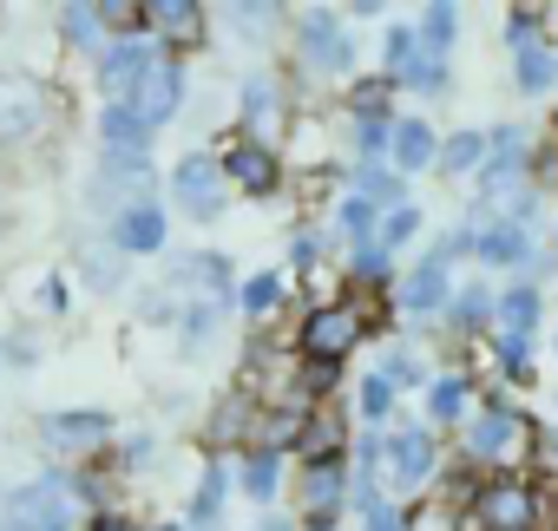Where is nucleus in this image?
Returning <instances> with one entry per match:
<instances>
[{
	"instance_id": "f257e3e1",
	"label": "nucleus",
	"mask_w": 558,
	"mask_h": 531,
	"mask_svg": "<svg viewBox=\"0 0 558 531\" xmlns=\"http://www.w3.org/2000/svg\"><path fill=\"white\" fill-rule=\"evenodd\" d=\"M73 511H80V492L60 472H47V479H27L8 498V531H66Z\"/></svg>"
},
{
	"instance_id": "f03ea898",
	"label": "nucleus",
	"mask_w": 558,
	"mask_h": 531,
	"mask_svg": "<svg viewBox=\"0 0 558 531\" xmlns=\"http://www.w3.org/2000/svg\"><path fill=\"white\" fill-rule=\"evenodd\" d=\"M355 342H362V309H355V302L316 309V316L303 322V355H310V361H323V368H336Z\"/></svg>"
},
{
	"instance_id": "7ed1b4c3",
	"label": "nucleus",
	"mask_w": 558,
	"mask_h": 531,
	"mask_svg": "<svg viewBox=\"0 0 558 531\" xmlns=\"http://www.w3.org/2000/svg\"><path fill=\"white\" fill-rule=\"evenodd\" d=\"M473 505H480V524L486 531H532L538 524V492L525 479H493Z\"/></svg>"
},
{
	"instance_id": "20e7f679",
	"label": "nucleus",
	"mask_w": 558,
	"mask_h": 531,
	"mask_svg": "<svg viewBox=\"0 0 558 531\" xmlns=\"http://www.w3.org/2000/svg\"><path fill=\"white\" fill-rule=\"evenodd\" d=\"M171 190H178V210H184V217L210 223V217L223 210V164H217V158H184V164L171 171Z\"/></svg>"
},
{
	"instance_id": "39448f33",
	"label": "nucleus",
	"mask_w": 558,
	"mask_h": 531,
	"mask_svg": "<svg viewBox=\"0 0 558 531\" xmlns=\"http://www.w3.org/2000/svg\"><path fill=\"white\" fill-rule=\"evenodd\" d=\"M178 99H184V73H178V66H165V60H151V73L138 79V92L125 99V112L151 132V125H165V119L178 112Z\"/></svg>"
},
{
	"instance_id": "423d86ee",
	"label": "nucleus",
	"mask_w": 558,
	"mask_h": 531,
	"mask_svg": "<svg viewBox=\"0 0 558 531\" xmlns=\"http://www.w3.org/2000/svg\"><path fill=\"white\" fill-rule=\"evenodd\" d=\"M40 440L53 453H99L112 440V420L106 413H47L40 420Z\"/></svg>"
},
{
	"instance_id": "0eeeda50",
	"label": "nucleus",
	"mask_w": 558,
	"mask_h": 531,
	"mask_svg": "<svg viewBox=\"0 0 558 531\" xmlns=\"http://www.w3.org/2000/svg\"><path fill=\"white\" fill-rule=\"evenodd\" d=\"M525 440V427H519V413H506L499 400H486V413L473 420V433H466V446L473 453H486V459H512V446Z\"/></svg>"
},
{
	"instance_id": "6e6552de",
	"label": "nucleus",
	"mask_w": 558,
	"mask_h": 531,
	"mask_svg": "<svg viewBox=\"0 0 558 531\" xmlns=\"http://www.w3.org/2000/svg\"><path fill=\"white\" fill-rule=\"evenodd\" d=\"M40 132V92L27 79H0V138H34Z\"/></svg>"
},
{
	"instance_id": "1a4fd4ad",
	"label": "nucleus",
	"mask_w": 558,
	"mask_h": 531,
	"mask_svg": "<svg viewBox=\"0 0 558 531\" xmlns=\"http://www.w3.org/2000/svg\"><path fill=\"white\" fill-rule=\"evenodd\" d=\"M145 73H151V53H145L138 40H125V47H112V53H106V73H99V79H106L112 106H125V99L138 92V79H145Z\"/></svg>"
},
{
	"instance_id": "9d476101",
	"label": "nucleus",
	"mask_w": 558,
	"mask_h": 531,
	"mask_svg": "<svg viewBox=\"0 0 558 531\" xmlns=\"http://www.w3.org/2000/svg\"><path fill=\"white\" fill-rule=\"evenodd\" d=\"M381 466H388V479H395V485H421V479L434 472V446H427V433H395Z\"/></svg>"
},
{
	"instance_id": "9b49d317",
	"label": "nucleus",
	"mask_w": 558,
	"mask_h": 531,
	"mask_svg": "<svg viewBox=\"0 0 558 531\" xmlns=\"http://www.w3.org/2000/svg\"><path fill=\"white\" fill-rule=\"evenodd\" d=\"M447 256H453V249H434L421 270L401 283V302H408V309H440V302H447Z\"/></svg>"
},
{
	"instance_id": "f8f14e48",
	"label": "nucleus",
	"mask_w": 558,
	"mask_h": 531,
	"mask_svg": "<svg viewBox=\"0 0 558 531\" xmlns=\"http://www.w3.org/2000/svg\"><path fill=\"white\" fill-rule=\"evenodd\" d=\"M223 184H243V190H276V158L263 145H236L223 158Z\"/></svg>"
},
{
	"instance_id": "ddd939ff",
	"label": "nucleus",
	"mask_w": 558,
	"mask_h": 531,
	"mask_svg": "<svg viewBox=\"0 0 558 531\" xmlns=\"http://www.w3.org/2000/svg\"><path fill=\"white\" fill-rule=\"evenodd\" d=\"M112 236H119V249L151 256V249L165 243V217H158L151 203H138V210H125V217H119V230H112Z\"/></svg>"
},
{
	"instance_id": "4468645a",
	"label": "nucleus",
	"mask_w": 558,
	"mask_h": 531,
	"mask_svg": "<svg viewBox=\"0 0 558 531\" xmlns=\"http://www.w3.org/2000/svg\"><path fill=\"white\" fill-rule=\"evenodd\" d=\"M388 151H395L401 171H421V164H434V132H427L421 119H401L395 138H388Z\"/></svg>"
},
{
	"instance_id": "2eb2a0df",
	"label": "nucleus",
	"mask_w": 558,
	"mask_h": 531,
	"mask_svg": "<svg viewBox=\"0 0 558 531\" xmlns=\"http://www.w3.org/2000/svg\"><path fill=\"white\" fill-rule=\"evenodd\" d=\"M493 322H499L506 342H525V329L538 322V296H532V289H506V296L493 302Z\"/></svg>"
},
{
	"instance_id": "dca6fc26",
	"label": "nucleus",
	"mask_w": 558,
	"mask_h": 531,
	"mask_svg": "<svg viewBox=\"0 0 558 531\" xmlns=\"http://www.w3.org/2000/svg\"><path fill=\"white\" fill-rule=\"evenodd\" d=\"M171 283L210 289V296L223 302V256H178V262H171Z\"/></svg>"
},
{
	"instance_id": "f3484780",
	"label": "nucleus",
	"mask_w": 558,
	"mask_h": 531,
	"mask_svg": "<svg viewBox=\"0 0 558 531\" xmlns=\"http://www.w3.org/2000/svg\"><path fill=\"white\" fill-rule=\"evenodd\" d=\"M310 60H323V66H336V73L349 66V34H342L336 21H323V14L310 21Z\"/></svg>"
},
{
	"instance_id": "a211bd4d",
	"label": "nucleus",
	"mask_w": 558,
	"mask_h": 531,
	"mask_svg": "<svg viewBox=\"0 0 558 531\" xmlns=\"http://www.w3.org/2000/svg\"><path fill=\"white\" fill-rule=\"evenodd\" d=\"M99 132H106L112 158H119V151H125V158H138V151H145V125H138L125 106H106V125H99Z\"/></svg>"
},
{
	"instance_id": "6ab92c4d",
	"label": "nucleus",
	"mask_w": 558,
	"mask_h": 531,
	"mask_svg": "<svg viewBox=\"0 0 558 531\" xmlns=\"http://www.w3.org/2000/svg\"><path fill=\"white\" fill-rule=\"evenodd\" d=\"M303 498H310V511H316V518H329V511H336V498H342V466H336V459L310 466V485H303Z\"/></svg>"
},
{
	"instance_id": "aec40b11",
	"label": "nucleus",
	"mask_w": 558,
	"mask_h": 531,
	"mask_svg": "<svg viewBox=\"0 0 558 531\" xmlns=\"http://www.w3.org/2000/svg\"><path fill=\"white\" fill-rule=\"evenodd\" d=\"M473 249H480V262H525V236H519V223H493Z\"/></svg>"
},
{
	"instance_id": "412c9836",
	"label": "nucleus",
	"mask_w": 558,
	"mask_h": 531,
	"mask_svg": "<svg viewBox=\"0 0 558 531\" xmlns=\"http://www.w3.org/2000/svg\"><path fill=\"white\" fill-rule=\"evenodd\" d=\"M421 47H427V60H440L447 47H453V8H427L421 14V34H414Z\"/></svg>"
},
{
	"instance_id": "4be33fe9",
	"label": "nucleus",
	"mask_w": 558,
	"mask_h": 531,
	"mask_svg": "<svg viewBox=\"0 0 558 531\" xmlns=\"http://www.w3.org/2000/svg\"><path fill=\"white\" fill-rule=\"evenodd\" d=\"M276 479H283V466H276V446H269V453H256V459L243 466V485H250V498H276Z\"/></svg>"
},
{
	"instance_id": "5701e85b",
	"label": "nucleus",
	"mask_w": 558,
	"mask_h": 531,
	"mask_svg": "<svg viewBox=\"0 0 558 531\" xmlns=\"http://www.w3.org/2000/svg\"><path fill=\"white\" fill-rule=\"evenodd\" d=\"M460 407H466V381H460V374H447V381L427 387V413H434V420H453Z\"/></svg>"
},
{
	"instance_id": "b1692460",
	"label": "nucleus",
	"mask_w": 558,
	"mask_h": 531,
	"mask_svg": "<svg viewBox=\"0 0 558 531\" xmlns=\"http://www.w3.org/2000/svg\"><path fill=\"white\" fill-rule=\"evenodd\" d=\"M151 21H158L171 40H197V8H184V0H171V8H151Z\"/></svg>"
},
{
	"instance_id": "393cba45",
	"label": "nucleus",
	"mask_w": 558,
	"mask_h": 531,
	"mask_svg": "<svg viewBox=\"0 0 558 531\" xmlns=\"http://www.w3.org/2000/svg\"><path fill=\"white\" fill-rule=\"evenodd\" d=\"M480 158H486V138H473V132H460V138L447 145V158H440V164H447V171H473Z\"/></svg>"
},
{
	"instance_id": "a878e982",
	"label": "nucleus",
	"mask_w": 558,
	"mask_h": 531,
	"mask_svg": "<svg viewBox=\"0 0 558 531\" xmlns=\"http://www.w3.org/2000/svg\"><path fill=\"white\" fill-rule=\"evenodd\" d=\"M223 485H230V479H223V466H210V472H204V492H197V505H191V518H197V524H210V518H217Z\"/></svg>"
},
{
	"instance_id": "bb28decb",
	"label": "nucleus",
	"mask_w": 558,
	"mask_h": 531,
	"mask_svg": "<svg viewBox=\"0 0 558 531\" xmlns=\"http://www.w3.org/2000/svg\"><path fill=\"white\" fill-rule=\"evenodd\" d=\"M276 302H283V283H276V276H256V283L243 289V309H250V316H269Z\"/></svg>"
},
{
	"instance_id": "cd10ccee",
	"label": "nucleus",
	"mask_w": 558,
	"mask_h": 531,
	"mask_svg": "<svg viewBox=\"0 0 558 531\" xmlns=\"http://www.w3.org/2000/svg\"><path fill=\"white\" fill-rule=\"evenodd\" d=\"M388 407H395V381H388V374H368V387H362V413L381 420Z\"/></svg>"
},
{
	"instance_id": "c85d7f7f",
	"label": "nucleus",
	"mask_w": 558,
	"mask_h": 531,
	"mask_svg": "<svg viewBox=\"0 0 558 531\" xmlns=\"http://www.w3.org/2000/svg\"><path fill=\"white\" fill-rule=\"evenodd\" d=\"M519 79H525V92L551 86V60H545V53H532V47H519Z\"/></svg>"
},
{
	"instance_id": "c756f323",
	"label": "nucleus",
	"mask_w": 558,
	"mask_h": 531,
	"mask_svg": "<svg viewBox=\"0 0 558 531\" xmlns=\"http://www.w3.org/2000/svg\"><path fill=\"white\" fill-rule=\"evenodd\" d=\"M414 230H421V210H408V203L388 210V223H381V249H388V243H408Z\"/></svg>"
},
{
	"instance_id": "7c9ffc66",
	"label": "nucleus",
	"mask_w": 558,
	"mask_h": 531,
	"mask_svg": "<svg viewBox=\"0 0 558 531\" xmlns=\"http://www.w3.org/2000/svg\"><path fill=\"white\" fill-rule=\"evenodd\" d=\"M60 27H66L80 47H93V40H99V34H93V27H99V14H93V8H66V14H60Z\"/></svg>"
},
{
	"instance_id": "2f4dec72",
	"label": "nucleus",
	"mask_w": 558,
	"mask_h": 531,
	"mask_svg": "<svg viewBox=\"0 0 558 531\" xmlns=\"http://www.w3.org/2000/svg\"><path fill=\"white\" fill-rule=\"evenodd\" d=\"M388 138H395V125H388V119H375V112H368V119H362V151H368V158H375V151H381V145H388Z\"/></svg>"
},
{
	"instance_id": "473e14b6",
	"label": "nucleus",
	"mask_w": 558,
	"mask_h": 531,
	"mask_svg": "<svg viewBox=\"0 0 558 531\" xmlns=\"http://www.w3.org/2000/svg\"><path fill=\"white\" fill-rule=\"evenodd\" d=\"M362 531H408V524H401V511H395V505H381V498H375V505H368V518H362Z\"/></svg>"
},
{
	"instance_id": "72a5a7b5",
	"label": "nucleus",
	"mask_w": 558,
	"mask_h": 531,
	"mask_svg": "<svg viewBox=\"0 0 558 531\" xmlns=\"http://www.w3.org/2000/svg\"><path fill=\"white\" fill-rule=\"evenodd\" d=\"M368 217H375V210H368L362 197H355V203H342V230H349V236H368Z\"/></svg>"
},
{
	"instance_id": "f704fd0d",
	"label": "nucleus",
	"mask_w": 558,
	"mask_h": 531,
	"mask_svg": "<svg viewBox=\"0 0 558 531\" xmlns=\"http://www.w3.org/2000/svg\"><path fill=\"white\" fill-rule=\"evenodd\" d=\"M99 531H132V524H119V518H99Z\"/></svg>"
},
{
	"instance_id": "c9c22d12",
	"label": "nucleus",
	"mask_w": 558,
	"mask_h": 531,
	"mask_svg": "<svg viewBox=\"0 0 558 531\" xmlns=\"http://www.w3.org/2000/svg\"><path fill=\"white\" fill-rule=\"evenodd\" d=\"M316 531H323V524H316Z\"/></svg>"
}]
</instances>
